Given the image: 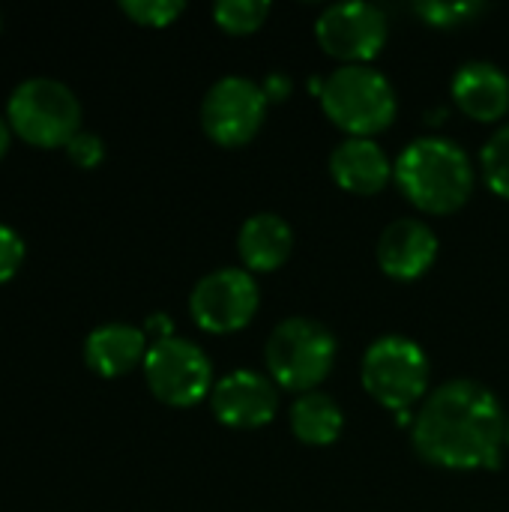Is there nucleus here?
I'll list each match as a JSON object with an SVG mask.
<instances>
[{
	"mask_svg": "<svg viewBox=\"0 0 509 512\" xmlns=\"http://www.w3.org/2000/svg\"><path fill=\"white\" fill-rule=\"evenodd\" d=\"M267 105L258 81L246 75H222L201 99V126L219 147H243L261 132Z\"/></svg>",
	"mask_w": 509,
	"mask_h": 512,
	"instance_id": "obj_8",
	"label": "nucleus"
},
{
	"mask_svg": "<svg viewBox=\"0 0 509 512\" xmlns=\"http://www.w3.org/2000/svg\"><path fill=\"white\" fill-rule=\"evenodd\" d=\"M414 12L432 27H459L486 12L480 0H417Z\"/></svg>",
	"mask_w": 509,
	"mask_h": 512,
	"instance_id": "obj_20",
	"label": "nucleus"
},
{
	"mask_svg": "<svg viewBox=\"0 0 509 512\" xmlns=\"http://www.w3.org/2000/svg\"><path fill=\"white\" fill-rule=\"evenodd\" d=\"M291 432L312 447H327L342 435L345 426V414L339 408V402L330 393L321 390H309L300 393L297 402L291 405Z\"/></svg>",
	"mask_w": 509,
	"mask_h": 512,
	"instance_id": "obj_17",
	"label": "nucleus"
},
{
	"mask_svg": "<svg viewBox=\"0 0 509 512\" xmlns=\"http://www.w3.org/2000/svg\"><path fill=\"white\" fill-rule=\"evenodd\" d=\"M360 378L366 393L378 405L405 414L420 399H426L432 369L426 351L414 339L402 333H384L375 342H369L360 363Z\"/></svg>",
	"mask_w": 509,
	"mask_h": 512,
	"instance_id": "obj_5",
	"label": "nucleus"
},
{
	"mask_svg": "<svg viewBox=\"0 0 509 512\" xmlns=\"http://www.w3.org/2000/svg\"><path fill=\"white\" fill-rule=\"evenodd\" d=\"M333 180L354 195H375L393 177V162L375 138H345L330 153Z\"/></svg>",
	"mask_w": 509,
	"mask_h": 512,
	"instance_id": "obj_14",
	"label": "nucleus"
},
{
	"mask_svg": "<svg viewBox=\"0 0 509 512\" xmlns=\"http://www.w3.org/2000/svg\"><path fill=\"white\" fill-rule=\"evenodd\" d=\"M213 417L231 429H258L276 417L279 390L276 381L255 369H234L222 375L210 390Z\"/></svg>",
	"mask_w": 509,
	"mask_h": 512,
	"instance_id": "obj_11",
	"label": "nucleus"
},
{
	"mask_svg": "<svg viewBox=\"0 0 509 512\" xmlns=\"http://www.w3.org/2000/svg\"><path fill=\"white\" fill-rule=\"evenodd\" d=\"M402 195L423 213H453L474 192V165L468 150L447 135L414 138L393 162Z\"/></svg>",
	"mask_w": 509,
	"mask_h": 512,
	"instance_id": "obj_2",
	"label": "nucleus"
},
{
	"mask_svg": "<svg viewBox=\"0 0 509 512\" xmlns=\"http://www.w3.org/2000/svg\"><path fill=\"white\" fill-rule=\"evenodd\" d=\"M9 132H12L9 123L0 117V159H3V153H6V147H9Z\"/></svg>",
	"mask_w": 509,
	"mask_h": 512,
	"instance_id": "obj_26",
	"label": "nucleus"
},
{
	"mask_svg": "<svg viewBox=\"0 0 509 512\" xmlns=\"http://www.w3.org/2000/svg\"><path fill=\"white\" fill-rule=\"evenodd\" d=\"M120 9L135 24H144V27H168V24H174L183 15L186 3L183 0H120Z\"/></svg>",
	"mask_w": 509,
	"mask_h": 512,
	"instance_id": "obj_21",
	"label": "nucleus"
},
{
	"mask_svg": "<svg viewBox=\"0 0 509 512\" xmlns=\"http://www.w3.org/2000/svg\"><path fill=\"white\" fill-rule=\"evenodd\" d=\"M480 165H483V177L489 189L509 201V123L498 126L489 135L480 153Z\"/></svg>",
	"mask_w": 509,
	"mask_h": 512,
	"instance_id": "obj_18",
	"label": "nucleus"
},
{
	"mask_svg": "<svg viewBox=\"0 0 509 512\" xmlns=\"http://www.w3.org/2000/svg\"><path fill=\"white\" fill-rule=\"evenodd\" d=\"M378 267L399 282L420 279L438 258V237L429 222L402 216L390 222L378 237Z\"/></svg>",
	"mask_w": 509,
	"mask_h": 512,
	"instance_id": "obj_12",
	"label": "nucleus"
},
{
	"mask_svg": "<svg viewBox=\"0 0 509 512\" xmlns=\"http://www.w3.org/2000/svg\"><path fill=\"white\" fill-rule=\"evenodd\" d=\"M66 156L78 165V168H96L105 159V144L99 135L93 132H78L69 144H66Z\"/></svg>",
	"mask_w": 509,
	"mask_h": 512,
	"instance_id": "obj_22",
	"label": "nucleus"
},
{
	"mask_svg": "<svg viewBox=\"0 0 509 512\" xmlns=\"http://www.w3.org/2000/svg\"><path fill=\"white\" fill-rule=\"evenodd\" d=\"M144 333H147V336H156V342H159V339H168V336H174V321H171L168 315L159 312V315L147 318Z\"/></svg>",
	"mask_w": 509,
	"mask_h": 512,
	"instance_id": "obj_25",
	"label": "nucleus"
},
{
	"mask_svg": "<svg viewBox=\"0 0 509 512\" xmlns=\"http://www.w3.org/2000/svg\"><path fill=\"white\" fill-rule=\"evenodd\" d=\"M270 15L267 0H216L213 21L228 33H252Z\"/></svg>",
	"mask_w": 509,
	"mask_h": 512,
	"instance_id": "obj_19",
	"label": "nucleus"
},
{
	"mask_svg": "<svg viewBox=\"0 0 509 512\" xmlns=\"http://www.w3.org/2000/svg\"><path fill=\"white\" fill-rule=\"evenodd\" d=\"M147 333L132 324H102L84 342V363L102 378H120L147 357Z\"/></svg>",
	"mask_w": 509,
	"mask_h": 512,
	"instance_id": "obj_15",
	"label": "nucleus"
},
{
	"mask_svg": "<svg viewBox=\"0 0 509 512\" xmlns=\"http://www.w3.org/2000/svg\"><path fill=\"white\" fill-rule=\"evenodd\" d=\"M411 441L429 465L453 471L492 468L507 441V417L486 384L453 378L423 399L411 423Z\"/></svg>",
	"mask_w": 509,
	"mask_h": 512,
	"instance_id": "obj_1",
	"label": "nucleus"
},
{
	"mask_svg": "<svg viewBox=\"0 0 509 512\" xmlns=\"http://www.w3.org/2000/svg\"><path fill=\"white\" fill-rule=\"evenodd\" d=\"M150 393L168 408H192L213 390V366L201 345L183 336H168L150 345L144 357Z\"/></svg>",
	"mask_w": 509,
	"mask_h": 512,
	"instance_id": "obj_7",
	"label": "nucleus"
},
{
	"mask_svg": "<svg viewBox=\"0 0 509 512\" xmlns=\"http://www.w3.org/2000/svg\"><path fill=\"white\" fill-rule=\"evenodd\" d=\"M507 444H509V420H507Z\"/></svg>",
	"mask_w": 509,
	"mask_h": 512,
	"instance_id": "obj_27",
	"label": "nucleus"
},
{
	"mask_svg": "<svg viewBox=\"0 0 509 512\" xmlns=\"http://www.w3.org/2000/svg\"><path fill=\"white\" fill-rule=\"evenodd\" d=\"M24 261V240L15 228L0 222V282H9Z\"/></svg>",
	"mask_w": 509,
	"mask_h": 512,
	"instance_id": "obj_23",
	"label": "nucleus"
},
{
	"mask_svg": "<svg viewBox=\"0 0 509 512\" xmlns=\"http://www.w3.org/2000/svg\"><path fill=\"white\" fill-rule=\"evenodd\" d=\"M315 39L345 63H369L387 42V15L369 0L330 3L315 21Z\"/></svg>",
	"mask_w": 509,
	"mask_h": 512,
	"instance_id": "obj_10",
	"label": "nucleus"
},
{
	"mask_svg": "<svg viewBox=\"0 0 509 512\" xmlns=\"http://www.w3.org/2000/svg\"><path fill=\"white\" fill-rule=\"evenodd\" d=\"M261 90H264V96H267V102L270 99H285L288 93H291V78L285 75V72H270L267 78H264V84H261Z\"/></svg>",
	"mask_w": 509,
	"mask_h": 512,
	"instance_id": "obj_24",
	"label": "nucleus"
},
{
	"mask_svg": "<svg viewBox=\"0 0 509 512\" xmlns=\"http://www.w3.org/2000/svg\"><path fill=\"white\" fill-rule=\"evenodd\" d=\"M294 249V228L279 213H252L237 234V252L249 270H279Z\"/></svg>",
	"mask_w": 509,
	"mask_h": 512,
	"instance_id": "obj_16",
	"label": "nucleus"
},
{
	"mask_svg": "<svg viewBox=\"0 0 509 512\" xmlns=\"http://www.w3.org/2000/svg\"><path fill=\"white\" fill-rule=\"evenodd\" d=\"M6 123L30 147H66L81 132V102L63 81L27 78L6 102Z\"/></svg>",
	"mask_w": 509,
	"mask_h": 512,
	"instance_id": "obj_6",
	"label": "nucleus"
},
{
	"mask_svg": "<svg viewBox=\"0 0 509 512\" xmlns=\"http://www.w3.org/2000/svg\"><path fill=\"white\" fill-rule=\"evenodd\" d=\"M450 93L456 105L480 123L501 120L509 111V75L492 60H465L453 72Z\"/></svg>",
	"mask_w": 509,
	"mask_h": 512,
	"instance_id": "obj_13",
	"label": "nucleus"
},
{
	"mask_svg": "<svg viewBox=\"0 0 509 512\" xmlns=\"http://www.w3.org/2000/svg\"><path fill=\"white\" fill-rule=\"evenodd\" d=\"M336 336L315 318L291 315L282 318L264 345V360L270 378L294 393L315 390L336 363Z\"/></svg>",
	"mask_w": 509,
	"mask_h": 512,
	"instance_id": "obj_4",
	"label": "nucleus"
},
{
	"mask_svg": "<svg viewBox=\"0 0 509 512\" xmlns=\"http://www.w3.org/2000/svg\"><path fill=\"white\" fill-rule=\"evenodd\" d=\"M261 303L258 282L243 267H219L204 273L192 294H189V312L195 324L207 333H234L243 330Z\"/></svg>",
	"mask_w": 509,
	"mask_h": 512,
	"instance_id": "obj_9",
	"label": "nucleus"
},
{
	"mask_svg": "<svg viewBox=\"0 0 509 512\" xmlns=\"http://www.w3.org/2000/svg\"><path fill=\"white\" fill-rule=\"evenodd\" d=\"M324 114L357 138H372L396 120L399 96L393 81L372 63H342L321 81Z\"/></svg>",
	"mask_w": 509,
	"mask_h": 512,
	"instance_id": "obj_3",
	"label": "nucleus"
}]
</instances>
